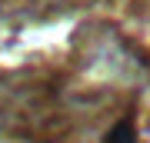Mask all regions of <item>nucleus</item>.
Wrapping results in <instances>:
<instances>
[{
  "label": "nucleus",
  "instance_id": "1",
  "mask_svg": "<svg viewBox=\"0 0 150 143\" xmlns=\"http://www.w3.org/2000/svg\"><path fill=\"white\" fill-rule=\"evenodd\" d=\"M107 143H137V130H134V120H120L117 127L107 133Z\"/></svg>",
  "mask_w": 150,
  "mask_h": 143
}]
</instances>
